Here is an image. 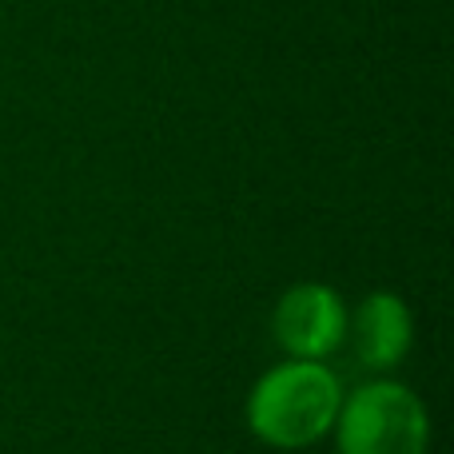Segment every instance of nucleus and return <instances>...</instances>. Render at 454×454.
<instances>
[{
	"label": "nucleus",
	"mask_w": 454,
	"mask_h": 454,
	"mask_svg": "<svg viewBox=\"0 0 454 454\" xmlns=\"http://www.w3.org/2000/svg\"><path fill=\"white\" fill-rule=\"evenodd\" d=\"M343 387L323 363L291 359L271 367L247 399V427L271 447H311L335 427Z\"/></svg>",
	"instance_id": "nucleus-1"
},
{
	"label": "nucleus",
	"mask_w": 454,
	"mask_h": 454,
	"mask_svg": "<svg viewBox=\"0 0 454 454\" xmlns=\"http://www.w3.org/2000/svg\"><path fill=\"white\" fill-rule=\"evenodd\" d=\"M335 434L339 454H427L431 419L419 395L379 379L339 403Z\"/></svg>",
	"instance_id": "nucleus-2"
},
{
	"label": "nucleus",
	"mask_w": 454,
	"mask_h": 454,
	"mask_svg": "<svg viewBox=\"0 0 454 454\" xmlns=\"http://www.w3.org/2000/svg\"><path fill=\"white\" fill-rule=\"evenodd\" d=\"M271 331L291 359L319 363L347 339V307L323 283H299L275 303Z\"/></svg>",
	"instance_id": "nucleus-3"
},
{
	"label": "nucleus",
	"mask_w": 454,
	"mask_h": 454,
	"mask_svg": "<svg viewBox=\"0 0 454 454\" xmlns=\"http://www.w3.org/2000/svg\"><path fill=\"white\" fill-rule=\"evenodd\" d=\"M355 355L367 371H391L411 351V311L395 291H375L355 315Z\"/></svg>",
	"instance_id": "nucleus-4"
}]
</instances>
